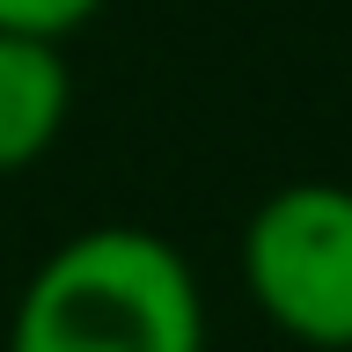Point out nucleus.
Instances as JSON below:
<instances>
[{
    "label": "nucleus",
    "instance_id": "20e7f679",
    "mask_svg": "<svg viewBox=\"0 0 352 352\" xmlns=\"http://www.w3.org/2000/svg\"><path fill=\"white\" fill-rule=\"evenodd\" d=\"M103 8H110V0H0V30L66 44L74 30H88V22L103 15Z\"/></svg>",
    "mask_w": 352,
    "mask_h": 352
},
{
    "label": "nucleus",
    "instance_id": "7ed1b4c3",
    "mask_svg": "<svg viewBox=\"0 0 352 352\" xmlns=\"http://www.w3.org/2000/svg\"><path fill=\"white\" fill-rule=\"evenodd\" d=\"M74 118V66L66 44L0 30V176H22L30 162L59 147Z\"/></svg>",
    "mask_w": 352,
    "mask_h": 352
},
{
    "label": "nucleus",
    "instance_id": "f257e3e1",
    "mask_svg": "<svg viewBox=\"0 0 352 352\" xmlns=\"http://www.w3.org/2000/svg\"><path fill=\"white\" fill-rule=\"evenodd\" d=\"M8 352H206L198 272L154 228H81L15 294Z\"/></svg>",
    "mask_w": 352,
    "mask_h": 352
},
{
    "label": "nucleus",
    "instance_id": "f03ea898",
    "mask_svg": "<svg viewBox=\"0 0 352 352\" xmlns=\"http://www.w3.org/2000/svg\"><path fill=\"white\" fill-rule=\"evenodd\" d=\"M242 286L279 338L308 352H352V184L301 176L257 198L242 220Z\"/></svg>",
    "mask_w": 352,
    "mask_h": 352
}]
</instances>
